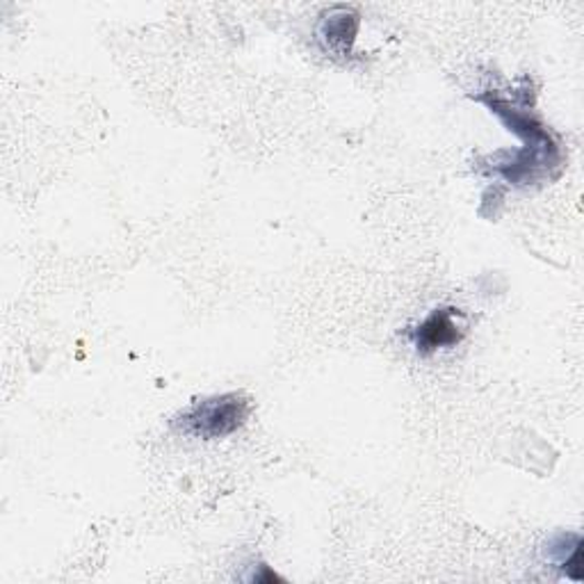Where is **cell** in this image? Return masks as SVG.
Wrapping results in <instances>:
<instances>
[{
    "instance_id": "cell-1",
    "label": "cell",
    "mask_w": 584,
    "mask_h": 584,
    "mask_svg": "<svg viewBox=\"0 0 584 584\" xmlns=\"http://www.w3.org/2000/svg\"><path fill=\"white\" fill-rule=\"evenodd\" d=\"M480 103H484L491 113L507 126L514 135L523 139V149L517 154H509L504 163H498L493 169L504 176V180L514 182V186H532V182L553 178L562 169V149L534 115L532 109H523L521 103L509 101L507 96H500L498 92H487L478 96Z\"/></svg>"
},
{
    "instance_id": "cell-2",
    "label": "cell",
    "mask_w": 584,
    "mask_h": 584,
    "mask_svg": "<svg viewBox=\"0 0 584 584\" xmlns=\"http://www.w3.org/2000/svg\"><path fill=\"white\" fill-rule=\"evenodd\" d=\"M251 416V399L244 393H222L210 395L186 411H180L171 425L178 434L215 441L236 434Z\"/></svg>"
},
{
    "instance_id": "cell-3",
    "label": "cell",
    "mask_w": 584,
    "mask_h": 584,
    "mask_svg": "<svg viewBox=\"0 0 584 584\" xmlns=\"http://www.w3.org/2000/svg\"><path fill=\"white\" fill-rule=\"evenodd\" d=\"M457 315L459 313L452 306H441V309H436L431 315H427L411 334L418 354L429 356L438 350L459 345L463 341V332L457 324Z\"/></svg>"
},
{
    "instance_id": "cell-4",
    "label": "cell",
    "mask_w": 584,
    "mask_h": 584,
    "mask_svg": "<svg viewBox=\"0 0 584 584\" xmlns=\"http://www.w3.org/2000/svg\"><path fill=\"white\" fill-rule=\"evenodd\" d=\"M582 536L566 532L555 536L551 543L545 545V555L551 560L569 580L582 582L584 571H582Z\"/></svg>"
},
{
    "instance_id": "cell-5",
    "label": "cell",
    "mask_w": 584,
    "mask_h": 584,
    "mask_svg": "<svg viewBox=\"0 0 584 584\" xmlns=\"http://www.w3.org/2000/svg\"><path fill=\"white\" fill-rule=\"evenodd\" d=\"M356 28H358V17L347 8H338V10H332L324 17L320 34H322L326 49L338 51L345 55V53H350V49L354 44Z\"/></svg>"
},
{
    "instance_id": "cell-6",
    "label": "cell",
    "mask_w": 584,
    "mask_h": 584,
    "mask_svg": "<svg viewBox=\"0 0 584 584\" xmlns=\"http://www.w3.org/2000/svg\"><path fill=\"white\" fill-rule=\"evenodd\" d=\"M249 582H259V584H272V582H285L281 575H277L268 564H259V569H253V575H249Z\"/></svg>"
}]
</instances>
